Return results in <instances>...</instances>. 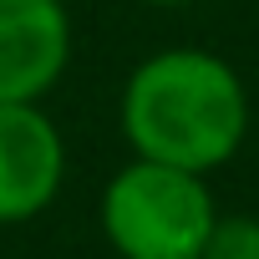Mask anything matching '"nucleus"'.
<instances>
[{
	"instance_id": "3",
	"label": "nucleus",
	"mask_w": 259,
	"mask_h": 259,
	"mask_svg": "<svg viewBox=\"0 0 259 259\" xmlns=\"http://www.w3.org/2000/svg\"><path fill=\"white\" fill-rule=\"evenodd\" d=\"M66 183V138L46 102H0V229L41 219Z\"/></svg>"
},
{
	"instance_id": "4",
	"label": "nucleus",
	"mask_w": 259,
	"mask_h": 259,
	"mask_svg": "<svg viewBox=\"0 0 259 259\" xmlns=\"http://www.w3.org/2000/svg\"><path fill=\"white\" fill-rule=\"evenodd\" d=\"M71 66L66 0H0V102H46Z\"/></svg>"
},
{
	"instance_id": "6",
	"label": "nucleus",
	"mask_w": 259,
	"mask_h": 259,
	"mask_svg": "<svg viewBox=\"0 0 259 259\" xmlns=\"http://www.w3.org/2000/svg\"><path fill=\"white\" fill-rule=\"evenodd\" d=\"M133 6H153V11H178V6H193V0H133Z\"/></svg>"
},
{
	"instance_id": "1",
	"label": "nucleus",
	"mask_w": 259,
	"mask_h": 259,
	"mask_svg": "<svg viewBox=\"0 0 259 259\" xmlns=\"http://www.w3.org/2000/svg\"><path fill=\"white\" fill-rule=\"evenodd\" d=\"M117 127L133 158L208 178L234 163L249 138V87L219 51L163 46L127 71Z\"/></svg>"
},
{
	"instance_id": "2",
	"label": "nucleus",
	"mask_w": 259,
	"mask_h": 259,
	"mask_svg": "<svg viewBox=\"0 0 259 259\" xmlns=\"http://www.w3.org/2000/svg\"><path fill=\"white\" fill-rule=\"evenodd\" d=\"M213 193L203 173L133 158L122 163L97 203L102 239L117 259H198L213 229Z\"/></svg>"
},
{
	"instance_id": "5",
	"label": "nucleus",
	"mask_w": 259,
	"mask_h": 259,
	"mask_svg": "<svg viewBox=\"0 0 259 259\" xmlns=\"http://www.w3.org/2000/svg\"><path fill=\"white\" fill-rule=\"evenodd\" d=\"M198 259H259V219L254 213H213V229Z\"/></svg>"
},
{
	"instance_id": "7",
	"label": "nucleus",
	"mask_w": 259,
	"mask_h": 259,
	"mask_svg": "<svg viewBox=\"0 0 259 259\" xmlns=\"http://www.w3.org/2000/svg\"><path fill=\"white\" fill-rule=\"evenodd\" d=\"M0 259H6V254H0Z\"/></svg>"
}]
</instances>
